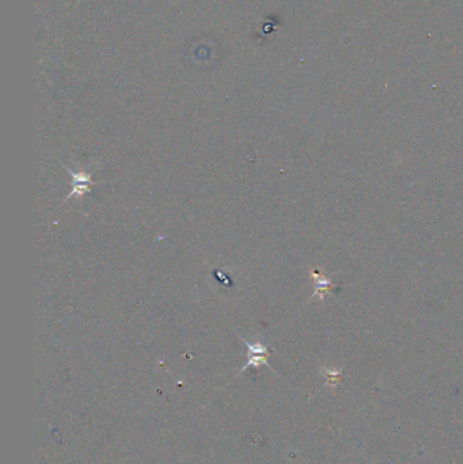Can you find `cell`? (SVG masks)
I'll list each match as a JSON object with an SVG mask.
<instances>
[{"label": "cell", "instance_id": "6da1fadb", "mask_svg": "<svg viewBox=\"0 0 463 464\" xmlns=\"http://www.w3.org/2000/svg\"><path fill=\"white\" fill-rule=\"evenodd\" d=\"M243 344L247 347V362L246 365L239 371L238 375L243 373L246 369L249 368H258L261 365H267L269 369H272L271 364L268 362V358H269V354H271V350L269 348L265 345V344H261V343H249L247 340H245L243 337L238 336Z\"/></svg>", "mask_w": 463, "mask_h": 464}, {"label": "cell", "instance_id": "7a4b0ae2", "mask_svg": "<svg viewBox=\"0 0 463 464\" xmlns=\"http://www.w3.org/2000/svg\"><path fill=\"white\" fill-rule=\"evenodd\" d=\"M64 169L71 174L72 176V182H71V193L64 197V200L61 201V204L67 202L71 197H76V198H82L84 194L90 193V187L93 185H98L100 182H95L91 179V173L87 172H72L69 167H67L65 165H63Z\"/></svg>", "mask_w": 463, "mask_h": 464}, {"label": "cell", "instance_id": "3957f363", "mask_svg": "<svg viewBox=\"0 0 463 464\" xmlns=\"http://www.w3.org/2000/svg\"><path fill=\"white\" fill-rule=\"evenodd\" d=\"M310 275H311V277L315 281V292L310 297V300H313V299L324 300L325 296H326V293H330L332 290H333V287H335L333 283H332V280L328 279V277H325L322 273H319L317 270H311Z\"/></svg>", "mask_w": 463, "mask_h": 464}]
</instances>
